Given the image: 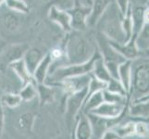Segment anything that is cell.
Returning a JSON list of instances; mask_svg holds the SVG:
<instances>
[{
    "mask_svg": "<svg viewBox=\"0 0 149 139\" xmlns=\"http://www.w3.org/2000/svg\"><path fill=\"white\" fill-rule=\"evenodd\" d=\"M5 2H6V0H0V8H1L3 4H5Z\"/></svg>",
    "mask_w": 149,
    "mask_h": 139,
    "instance_id": "f35d334b",
    "label": "cell"
},
{
    "mask_svg": "<svg viewBox=\"0 0 149 139\" xmlns=\"http://www.w3.org/2000/svg\"><path fill=\"white\" fill-rule=\"evenodd\" d=\"M148 34H149L148 24H146L135 39V44H136L137 48L139 49L142 53L146 52L148 50Z\"/></svg>",
    "mask_w": 149,
    "mask_h": 139,
    "instance_id": "f546056e",
    "label": "cell"
},
{
    "mask_svg": "<svg viewBox=\"0 0 149 139\" xmlns=\"http://www.w3.org/2000/svg\"><path fill=\"white\" fill-rule=\"evenodd\" d=\"M128 111L134 118L148 119V96L131 101Z\"/></svg>",
    "mask_w": 149,
    "mask_h": 139,
    "instance_id": "e0dca14e",
    "label": "cell"
},
{
    "mask_svg": "<svg viewBox=\"0 0 149 139\" xmlns=\"http://www.w3.org/2000/svg\"><path fill=\"white\" fill-rule=\"evenodd\" d=\"M74 0H48L47 6L49 7H56V8L61 10H69L72 8L74 6Z\"/></svg>",
    "mask_w": 149,
    "mask_h": 139,
    "instance_id": "836d02e7",
    "label": "cell"
},
{
    "mask_svg": "<svg viewBox=\"0 0 149 139\" xmlns=\"http://www.w3.org/2000/svg\"><path fill=\"white\" fill-rule=\"evenodd\" d=\"M71 139H76L75 136H74V135H72V137H71Z\"/></svg>",
    "mask_w": 149,
    "mask_h": 139,
    "instance_id": "ab89813d",
    "label": "cell"
},
{
    "mask_svg": "<svg viewBox=\"0 0 149 139\" xmlns=\"http://www.w3.org/2000/svg\"><path fill=\"white\" fill-rule=\"evenodd\" d=\"M134 135L142 138H146L148 136V124L146 122L138 121L137 122H135Z\"/></svg>",
    "mask_w": 149,
    "mask_h": 139,
    "instance_id": "d590c367",
    "label": "cell"
},
{
    "mask_svg": "<svg viewBox=\"0 0 149 139\" xmlns=\"http://www.w3.org/2000/svg\"><path fill=\"white\" fill-rule=\"evenodd\" d=\"M103 100L107 103H114V104H125L126 102V96H122L120 95L115 94L107 91V89L102 91Z\"/></svg>",
    "mask_w": 149,
    "mask_h": 139,
    "instance_id": "d6a6232c",
    "label": "cell"
},
{
    "mask_svg": "<svg viewBox=\"0 0 149 139\" xmlns=\"http://www.w3.org/2000/svg\"><path fill=\"white\" fill-rule=\"evenodd\" d=\"M134 124L135 122H129L124 124H119L115 127L111 128V130L114 131L120 138H125L134 136Z\"/></svg>",
    "mask_w": 149,
    "mask_h": 139,
    "instance_id": "4316f807",
    "label": "cell"
},
{
    "mask_svg": "<svg viewBox=\"0 0 149 139\" xmlns=\"http://www.w3.org/2000/svg\"><path fill=\"white\" fill-rule=\"evenodd\" d=\"M37 91V96H39L40 105L44 106L52 103L55 99V90L52 86L47 84H36L35 85Z\"/></svg>",
    "mask_w": 149,
    "mask_h": 139,
    "instance_id": "44dd1931",
    "label": "cell"
},
{
    "mask_svg": "<svg viewBox=\"0 0 149 139\" xmlns=\"http://www.w3.org/2000/svg\"><path fill=\"white\" fill-rule=\"evenodd\" d=\"M29 45L26 44H16L10 45L4 53L3 60L8 65L15 61L22 59L25 52L28 50Z\"/></svg>",
    "mask_w": 149,
    "mask_h": 139,
    "instance_id": "ac0fdd59",
    "label": "cell"
},
{
    "mask_svg": "<svg viewBox=\"0 0 149 139\" xmlns=\"http://www.w3.org/2000/svg\"><path fill=\"white\" fill-rule=\"evenodd\" d=\"M1 101L3 106H6L10 109H15L18 108L20 104L22 103V100L20 98V96L19 94H2L1 96Z\"/></svg>",
    "mask_w": 149,
    "mask_h": 139,
    "instance_id": "4dcf8cb0",
    "label": "cell"
},
{
    "mask_svg": "<svg viewBox=\"0 0 149 139\" xmlns=\"http://www.w3.org/2000/svg\"><path fill=\"white\" fill-rule=\"evenodd\" d=\"M109 5V0H94L91 7L90 15L87 19V27L95 26Z\"/></svg>",
    "mask_w": 149,
    "mask_h": 139,
    "instance_id": "4fadbf2b",
    "label": "cell"
},
{
    "mask_svg": "<svg viewBox=\"0 0 149 139\" xmlns=\"http://www.w3.org/2000/svg\"><path fill=\"white\" fill-rule=\"evenodd\" d=\"M87 95V87L74 94H71L67 96L66 100V121L69 127H70L72 122L84 105L85 97Z\"/></svg>",
    "mask_w": 149,
    "mask_h": 139,
    "instance_id": "8992f818",
    "label": "cell"
},
{
    "mask_svg": "<svg viewBox=\"0 0 149 139\" xmlns=\"http://www.w3.org/2000/svg\"><path fill=\"white\" fill-rule=\"evenodd\" d=\"M44 56L45 54L43 53V51L38 47H29L28 50L25 52L22 60L32 75L33 74L40 61L44 58Z\"/></svg>",
    "mask_w": 149,
    "mask_h": 139,
    "instance_id": "9a60e30c",
    "label": "cell"
},
{
    "mask_svg": "<svg viewBox=\"0 0 149 139\" xmlns=\"http://www.w3.org/2000/svg\"><path fill=\"white\" fill-rule=\"evenodd\" d=\"M47 18L50 22L56 23L65 33L72 32L70 26V17L68 11L56 8V7H49L47 11Z\"/></svg>",
    "mask_w": 149,
    "mask_h": 139,
    "instance_id": "8fae6325",
    "label": "cell"
},
{
    "mask_svg": "<svg viewBox=\"0 0 149 139\" xmlns=\"http://www.w3.org/2000/svg\"><path fill=\"white\" fill-rule=\"evenodd\" d=\"M107 83H104V82L97 80L95 76H93L90 73V82H89L88 87H87V95H86V97H85V100L88 98L90 96L95 94V93L105 90L107 88ZM81 108H83V107H81Z\"/></svg>",
    "mask_w": 149,
    "mask_h": 139,
    "instance_id": "f1b7e54d",
    "label": "cell"
},
{
    "mask_svg": "<svg viewBox=\"0 0 149 139\" xmlns=\"http://www.w3.org/2000/svg\"><path fill=\"white\" fill-rule=\"evenodd\" d=\"M132 78V60H126L118 68V79L122 85L126 94L130 93Z\"/></svg>",
    "mask_w": 149,
    "mask_h": 139,
    "instance_id": "ffe728a7",
    "label": "cell"
},
{
    "mask_svg": "<svg viewBox=\"0 0 149 139\" xmlns=\"http://www.w3.org/2000/svg\"><path fill=\"white\" fill-rule=\"evenodd\" d=\"M36 115L33 112H23L18 118V126L19 130L26 133H32L33 130Z\"/></svg>",
    "mask_w": 149,
    "mask_h": 139,
    "instance_id": "cb8c5ba5",
    "label": "cell"
},
{
    "mask_svg": "<svg viewBox=\"0 0 149 139\" xmlns=\"http://www.w3.org/2000/svg\"><path fill=\"white\" fill-rule=\"evenodd\" d=\"M132 36L137 37L142 29L146 24H148V7L146 6H137L132 7Z\"/></svg>",
    "mask_w": 149,
    "mask_h": 139,
    "instance_id": "30bf717a",
    "label": "cell"
},
{
    "mask_svg": "<svg viewBox=\"0 0 149 139\" xmlns=\"http://www.w3.org/2000/svg\"><path fill=\"white\" fill-rule=\"evenodd\" d=\"M8 66H9V68L14 71L15 74L19 77V79L20 80V82H22V86L26 85L28 84H31V83L36 84L35 81L33 80V75L30 73V71L26 68V66H25L22 59H19L18 61H15L13 63H10Z\"/></svg>",
    "mask_w": 149,
    "mask_h": 139,
    "instance_id": "d6986e66",
    "label": "cell"
},
{
    "mask_svg": "<svg viewBox=\"0 0 149 139\" xmlns=\"http://www.w3.org/2000/svg\"><path fill=\"white\" fill-rule=\"evenodd\" d=\"M30 1H35V0H30Z\"/></svg>",
    "mask_w": 149,
    "mask_h": 139,
    "instance_id": "60d3db41",
    "label": "cell"
},
{
    "mask_svg": "<svg viewBox=\"0 0 149 139\" xmlns=\"http://www.w3.org/2000/svg\"><path fill=\"white\" fill-rule=\"evenodd\" d=\"M125 104H114V103L103 102L90 113L103 118H117L119 117L124 109Z\"/></svg>",
    "mask_w": 149,
    "mask_h": 139,
    "instance_id": "7c38bea8",
    "label": "cell"
},
{
    "mask_svg": "<svg viewBox=\"0 0 149 139\" xmlns=\"http://www.w3.org/2000/svg\"><path fill=\"white\" fill-rule=\"evenodd\" d=\"M132 3L130 4V6L128 7L125 14L123 15L121 18V29L123 34L125 37V43L129 42L130 39L132 36Z\"/></svg>",
    "mask_w": 149,
    "mask_h": 139,
    "instance_id": "7402d4cb",
    "label": "cell"
},
{
    "mask_svg": "<svg viewBox=\"0 0 149 139\" xmlns=\"http://www.w3.org/2000/svg\"><path fill=\"white\" fill-rule=\"evenodd\" d=\"M106 89L107 91L111 92V93H115V94L120 95L122 96H127L124 88H123L122 85L120 84V82L119 80H117V79H114V78H111L110 81L107 83Z\"/></svg>",
    "mask_w": 149,
    "mask_h": 139,
    "instance_id": "e575fe53",
    "label": "cell"
},
{
    "mask_svg": "<svg viewBox=\"0 0 149 139\" xmlns=\"http://www.w3.org/2000/svg\"><path fill=\"white\" fill-rule=\"evenodd\" d=\"M91 74L93 76H95L97 80L102 81V82H104V83H107V84L109 83V82L110 81V79L112 78L110 73H109V71H107L104 62H103L101 57L99 59H96Z\"/></svg>",
    "mask_w": 149,
    "mask_h": 139,
    "instance_id": "603a6c76",
    "label": "cell"
},
{
    "mask_svg": "<svg viewBox=\"0 0 149 139\" xmlns=\"http://www.w3.org/2000/svg\"><path fill=\"white\" fill-rule=\"evenodd\" d=\"M103 102H104V100H103L102 91L96 92L92 96H90L84 102L83 108H81L80 112H83L84 114L90 113L92 110H95V108H97L99 105H101Z\"/></svg>",
    "mask_w": 149,
    "mask_h": 139,
    "instance_id": "d4e9b609",
    "label": "cell"
},
{
    "mask_svg": "<svg viewBox=\"0 0 149 139\" xmlns=\"http://www.w3.org/2000/svg\"><path fill=\"white\" fill-rule=\"evenodd\" d=\"M52 64H53V59L51 58L49 52H47V54H45L44 58L40 61V63L36 67V69H35L34 73L33 74V80L35 81V83L36 84L45 83Z\"/></svg>",
    "mask_w": 149,
    "mask_h": 139,
    "instance_id": "2e32d148",
    "label": "cell"
},
{
    "mask_svg": "<svg viewBox=\"0 0 149 139\" xmlns=\"http://www.w3.org/2000/svg\"><path fill=\"white\" fill-rule=\"evenodd\" d=\"M96 49L80 32L67 34L64 43L65 65L81 64L88 61Z\"/></svg>",
    "mask_w": 149,
    "mask_h": 139,
    "instance_id": "6da1fadb",
    "label": "cell"
},
{
    "mask_svg": "<svg viewBox=\"0 0 149 139\" xmlns=\"http://www.w3.org/2000/svg\"><path fill=\"white\" fill-rule=\"evenodd\" d=\"M67 11L70 17L71 29L76 32H81L87 28V19L91 12V7L80 5L76 1L73 8Z\"/></svg>",
    "mask_w": 149,
    "mask_h": 139,
    "instance_id": "52a82bcc",
    "label": "cell"
},
{
    "mask_svg": "<svg viewBox=\"0 0 149 139\" xmlns=\"http://www.w3.org/2000/svg\"><path fill=\"white\" fill-rule=\"evenodd\" d=\"M131 3H132V0H116V6L118 9H119L121 16H123V15L125 14L126 10L128 7L130 6Z\"/></svg>",
    "mask_w": 149,
    "mask_h": 139,
    "instance_id": "8d00e7d4",
    "label": "cell"
},
{
    "mask_svg": "<svg viewBox=\"0 0 149 139\" xmlns=\"http://www.w3.org/2000/svg\"><path fill=\"white\" fill-rule=\"evenodd\" d=\"M149 92V66L148 59L133 64L132 61V78L131 88L128 95L131 101L148 96Z\"/></svg>",
    "mask_w": 149,
    "mask_h": 139,
    "instance_id": "277c9868",
    "label": "cell"
},
{
    "mask_svg": "<svg viewBox=\"0 0 149 139\" xmlns=\"http://www.w3.org/2000/svg\"><path fill=\"white\" fill-rule=\"evenodd\" d=\"M97 41V46L103 62H104L106 68L109 71L112 78L118 79V68L119 66L123 63L127 59L119 54L117 51L112 47L109 44V40L103 34H99L96 37Z\"/></svg>",
    "mask_w": 149,
    "mask_h": 139,
    "instance_id": "5b68a950",
    "label": "cell"
},
{
    "mask_svg": "<svg viewBox=\"0 0 149 139\" xmlns=\"http://www.w3.org/2000/svg\"><path fill=\"white\" fill-rule=\"evenodd\" d=\"M45 1H47H47H48V0H45Z\"/></svg>",
    "mask_w": 149,
    "mask_h": 139,
    "instance_id": "b9f144b4",
    "label": "cell"
},
{
    "mask_svg": "<svg viewBox=\"0 0 149 139\" xmlns=\"http://www.w3.org/2000/svg\"><path fill=\"white\" fill-rule=\"evenodd\" d=\"M101 57L100 52L98 49L95 51L94 55L92 56V58L86 61L84 63L81 64H73V65H61L58 66L52 73H49L47 77V80H49L50 82H45L44 84L51 85L55 83H58L64 79L71 78V77H77L81 76L85 74H90L92 73L94 68V65L97 59H99Z\"/></svg>",
    "mask_w": 149,
    "mask_h": 139,
    "instance_id": "7a4b0ae2",
    "label": "cell"
},
{
    "mask_svg": "<svg viewBox=\"0 0 149 139\" xmlns=\"http://www.w3.org/2000/svg\"><path fill=\"white\" fill-rule=\"evenodd\" d=\"M4 27L9 32H15L17 31L20 25V22L19 17L14 12H8L4 16L3 19Z\"/></svg>",
    "mask_w": 149,
    "mask_h": 139,
    "instance_id": "83f0119b",
    "label": "cell"
},
{
    "mask_svg": "<svg viewBox=\"0 0 149 139\" xmlns=\"http://www.w3.org/2000/svg\"><path fill=\"white\" fill-rule=\"evenodd\" d=\"M90 82V74H85L81 76H77V77H71V78H67L64 79L61 82L55 84L48 85L52 87H60L65 93L67 96L74 94L76 92H79L83 90L86 87H88Z\"/></svg>",
    "mask_w": 149,
    "mask_h": 139,
    "instance_id": "ba28073f",
    "label": "cell"
},
{
    "mask_svg": "<svg viewBox=\"0 0 149 139\" xmlns=\"http://www.w3.org/2000/svg\"><path fill=\"white\" fill-rule=\"evenodd\" d=\"M77 124L73 135L76 139H91L92 138V127L89 119L83 112H79L77 115Z\"/></svg>",
    "mask_w": 149,
    "mask_h": 139,
    "instance_id": "5bb4252c",
    "label": "cell"
},
{
    "mask_svg": "<svg viewBox=\"0 0 149 139\" xmlns=\"http://www.w3.org/2000/svg\"><path fill=\"white\" fill-rule=\"evenodd\" d=\"M35 85H36V84L31 83V84H28L26 85L22 86V90L19 93V95L22 101H31L37 96V91H36Z\"/></svg>",
    "mask_w": 149,
    "mask_h": 139,
    "instance_id": "1f68e13d",
    "label": "cell"
},
{
    "mask_svg": "<svg viewBox=\"0 0 149 139\" xmlns=\"http://www.w3.org/2000/svg\"><path fill=\"white\" fill-rule=\"evenodd\" d=\"M2 96V91L0 90V137H1L3 130H4V124H5V113H4V106L1 101Z\"/></svg>",
    "mask_w": 149,
    "mask_h": 139,
    "instance_id": "74e56055",
    "label": "cell"
},
{
    "mask_svg": "<svg viewBox=\"0 0 149 139\" xmlns=\"http://www.w3.org/2000/svg\"><path fill=\"white\" fill-rule=\"evenodd\" d=\"M5 4L12 12L22 14H28L30 12V7L25 0H6Z\"/></svg>",
    "mask_w": 149,
    "mask_h": 139,
    "instance_id": "484cf974",
    "label": "cell"
},
{
    "mask_svg": "<svg viewBox=\"0 0 149 139\" xmlns=\"http://www.w3.org/2000/svg\"><path fill=\"white\" fill-rule=\"evenodd\" d=\"M107 40H109V44L122 57H124L127 60H135L139 59L142 55V52L136 46L135 38L132 37L129 42H127L126 44L118 43L116 41H112L109 38H107Z\"/></svg>",
    "mask_w": 149,
    "mask_h": 139,
    "instance_id": "9c48e42d",
    "label": "cell"
},
{
    "mask_svg": "<svg viewBox=\"0 0 149 139\" xmlns=\"http://www.w3.org/2000/svg\"><path fill=\"white\" fill-rule=\"evenodd\" d=\"M121 18L122 16L117 6L110 3L97 24L100 25L101 34H104L107 38L116 41L118 43L124 44L125 37L121 29Z\"/></svg>",
    "mask_w": 149,
    "mask_h": 139,
    "instance_id": "3957f363",
    "label": "cell"
}]
</instances>
